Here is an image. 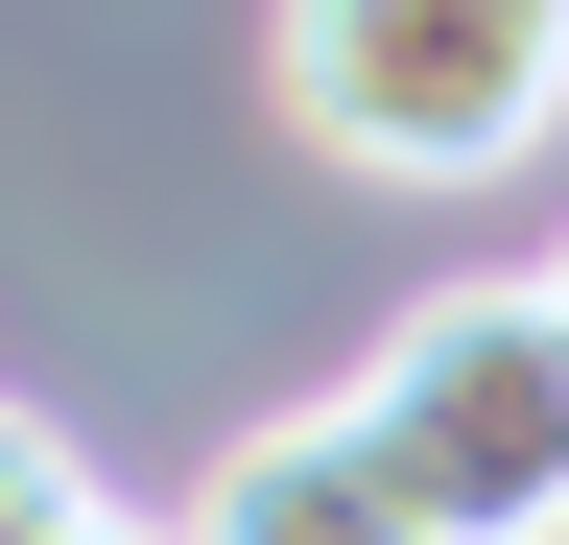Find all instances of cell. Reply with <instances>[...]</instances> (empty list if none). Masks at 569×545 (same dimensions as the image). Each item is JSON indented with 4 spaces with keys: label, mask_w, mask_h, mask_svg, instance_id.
<instances>
[{
    "label": "cell",
    "mask_w": 569,
    "mask_h": 545,
    "mask_svg": "<svg viewBox=\"0 0 569 545\" xmlns=\"http://www.w3.org/2000/svg\"><path fill=\"white\" fill-rule=\"evenodd\" d=\"M332 427L380 451L427 545H569V285H427L380 356L332 380Z\"/></svg>",
    "instance_id": "cell-1"
},
{
    "label": "cell",
    "mask_w": 569,
    "mask_h": 545,
    "mask_svg": "<svg viewBox=\"0 0 569 545\" xmlns=\"http://www.w3.org/2000/svg\"><path fill=\"white\" fill-rule=\"evenodd\" d=\"M261 72H284V143L380 190H475L569 119V0H284Z\"/></svg>",
    "instance_id": "cell-2"
},
{
    "label": "cell",
    "mask_w": 569,
    "mask_h": 545,
    "mask_svg": "<svg viewBox=\"0 0 569 545\" xmlns=\"http://www.w3.org/2000/svg\"><path fill=\"white\" fill-rule=\"evenodd\" d=\"M190 545H427V522L380 498V451H356L332 403H309V427H238V451H213Z\"/></svg>",
    "instance_id": "cell-3"
},
{
    "label": "cell",
    "mask_w": 569,
    "mask_h": 545,
    "mask_svg": "<svg viewBox=\"0 0 569 545\" xmlns=\"http://www.w3.org/2000/svg\"><path fill=\"white\" fill-rule=\"evenodd\" d=\"M96 522V474H71V427H24V403H0V545H71Z\"/></svg>",
    "instance_id": "cell-4"
},
{
    "label": "cell",
    "mask_w": 569,
    "mask_h": 545,
    "mask_svg": "<svg viewBox=\"0 0 569 545\" xmlns=\"http://www.w3.org/2000/svg\"><path fill=\"white\" fill-rule=\"evenodd\" d=\"M546 285H569V261H546Z\"/></svg>",
    "instance_id": "cell-5"
}]
</instances>
